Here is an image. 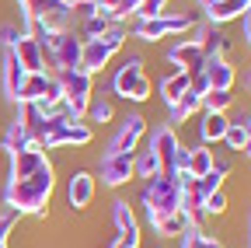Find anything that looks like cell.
I'll return each mask as SVG.
<instances>
[{
	"label": "cell",
	"mask_w": 251,
	"mask_h": 248,
	"mask_svg": "<svg viewBox=\"0 0 251 248\" xmlns=\"http://www.w3.org/2000/svg\"><path fill=\"white\" fill-rule=\"evenodd\" d=\"M39 46H42V53H46V70H49V74L80 67L84 39L74 32V28H59V32H49V39L39 42Z\"/></svg>",
	"instance_id": "obj_4"
},
{
	"label": "cell",
	"mask_w": 251,
	"mask_h": 248,
	"mask_svg": "<svg viewBox=\"0 0 251 248\" xmlns=\"http://www.w3.org/2000/svg\"><path fill=\"white\" fill-rule=\"evenodd\" d=\"M140 203H143V213H147V224L157 227L164 217L181 210V185H178V178H171V175L150 178L143 196H140Z\"/></svg>",
	"instance_id": "obj_3"
},
{
	"label": "cell",
	"mask_w": 251,
	"mask_h": 248,
	"mask_svg": "<svg viewBox=\"0 0 251 248\" xmlns=\"http://www.w3.org/2000/svg\"><path fill=\"white\" fill-rule=\"evenodd\" d=\"M248 248H251V224H248Z\"/></svg>",
	"instance_id": "obj_43"
},
{
	"label": "cell",
	"mask_w": 251,
	"mask_h": 248,
	"mask_svg": "<svg viewBox=\"0 0 251 248\" xmlns=\"http://www.w3.org/2000/svg\"><path fill=\"white\" fill-rule=\"evenodd\" d=\"M213 165H216V154H213V147H209V143L188 147V165H185L188 178H202V175H209V171H213Z\"/></svg>",
	"instance_id": "obj_25"
},
{
	"label": "cell",
	"mask_w": 251,
	"mask_h": 248,
	"mask_svg": "<svg viewBox=\"0 0 251 248\" xmlns=\"http://www.w3.org/2000/svg\"><path fill=\"white\" fill-rule=\"evenodd\" d=\"M11 53L18 56V63H21L28 74H49V70H46V53H42V46L31 39V35H21V39L11 46Z\"/></svg>",
	"instance_id": "obj_18"
},
{
	"label": "cell",
	"mask_w": 251,
	"mask_h": 248,
	"mask_svg": "<svg viewBox=\"0 0 251 248\" xmlns=\"http://www.w3.org/2000/svg\"><path fill=\"white\" fill-rule=\"evenodd\" d=\"M234 105V95L230 91H202V112H227Z\"/></svg>",
	"instance_id": "obj_30"
},
{
	"label": "cell",
	"mask_w": 251,
	"mask_h": 248,
	"mask_svg": "<svg viewBox=\"0 0 251 248\" xmlns=\"http://www.w3.org/2000/svg\"><path fill=\"white\" fill-rule=\"evenodd\" d=\"M94 140V126L87 119H74L63 102L56 105V112L49 115V126L42 137V150H59V147H87Z\"/></svg>",
	"instance_id": "obj_2"
},
{
	"label": "cell",
	"mask_w": 251,
	"mask_h": 248,
	"mask_svg": "<svg viewBox=\"0 0 251 248\" xmlns=\"http://www.w3.org/2000/svg\"><path fill=\"white\" fill-rule=\"evenodd\" d=\"M196 112H202V91L192 84V87H188L185 95L171 105V122H168V126H181V122H188Z\"/></svg>",
	"instance_id": "obj_20"
},
{
	"label": "cell",
	"mask_w": 251,
	"mask_h": 248,
	"mask_svg": "<svg viewBox=\"0 0 251 248\" xmlns=\"http://www.w3.org/2000/svg\"><path fill=\"white\" fill-rule=\"evenodd\" d=\"M224 143H227L230 150H241V147L248 143V133H244V126H241V122H230V126H227V133H224Z\"/></svg>",
	"instance_id": "obj_35"
},
{
	"label": "cell",
	"mask_w": 251,
	"mask_h": 248,
	"mask_svg": "<svg viewBox=\"0 0 251 248\" xmlns=\"http://www.w3.org/2000/svg\"><path fill=\"white\" fill-rule=\"evenodd\" d=\"M115 25V18L112 14H105V11H98L94 18H87L84 25H80V39H98V35H105L108 28Z\"/></svg>",
	"instance_id": "obj_29"
},
{
	"label": "cell",
	"mask_w": 251,
	"mask_h": 248,
	"mask_svg": "<svg viewBox=\"0 0 251 248\" xmlns=\"http://www.w3.org/2000/svg\"><path fill=\"white\" fill-rule=\"evenodd\" d=\"M21 35H25V28H18V25H0V42H4V49H11Z\"/></svg>",
	"instance_id": "obj_37"
},
{
	"label": "cell",
	"mask_w": 251,
	"mask_h": 248,
	"mask_svg": "<svg viewBox=\"0 0 251 248\" xmlns=\"http://www.w3.org/2000/svg\"><path fill=\"white\" fill-rule=\"evenodd\" d=\"M52 77L59 81V91H63V109H67L74 119H84L87 102H91V95H94V77H91L87 70H80V67L59 70V74H52Z\"/></svg>",
	"instance_id": "obj_7"
},
{
	"label": "cell",
	"mask_w": 251,
	"mask_h": 248,
	"mask_svg": "<svg viewBox=\"0 0 251 248\" xmlns=\"http://www.w3.org/2000/svg\"><path fill=\"white\" fill-rule=\"evenodd\" d=\"M126 46V21H115L105 35L98 39H84V53H80V70H87L91 77L94 74H101L108 63H112V56Z\"/></svg>",
	"instance_id": "obj_5"
},
{
	"label": "cell",
	"mask_w": 251,
	"mask_h": 248,
	"mask_svg": "<svg viewBox=\"0 0 251 248\" xmlns=\"http://www.w3.org/2000/svg\"><path fill=\"white\" fill-rule=\"evenodd\" d=\"M248 4H251V0H216V4L202 7V14H206L209 25H227V21L241 18L248 11Z\"/></svg>",
	"instance_id": "obj_21"
},
{
	"label": "cell",
	"mask_w": 251,
	"mask_h": 248,
	"mask_svg": "<svg viewBox=\"0 0 251 248\" xmlns=\"http://www.w3.org/2000/svg\"><path fill=\"white\" fill-rule=\"evenodd\" d=\"M98 178L108 189H119L133 178V154H101V165H98Z\"/></svg>",
	"instance_id": "obj_14"
},
{
	"label": "cell",
	"mask_w": 251,
	"mask_h": 248,
	"mask_svg": "<svg viewBox=\"0 0 251 248\" xmlns=\"http://www.w3.org/2000/svg\"><path fill=\"white\" fill-rule=\"evenodd\" d=\"M178 248H224L216 238H209L202 227H188L185 234H181V245Z\"/></svg>",
	"instance_id": "obj_31"
},
{
	"label": "cell",
	"mask_w": 251,
	"mask_h": 248,
	"mask_svg": "<svg viewBox=\"0 0 251 248\" xmlns=\"http://www.w3.org/2000/svg\"><path fill=\"white\" fill-rule=\"evenodd\" d=\"M52 189H56V171H52V161L46 168H39L35 175L28 178H7L4 185V206L14 210L18 217H42L49 210V199H52Z\"/></svg>",
	"instance_id": "obj_1"
},
{
	"label": "cell",
	"mask_w": 251,
	"mask_h": 248,
	"mask_svg": "<svg viewBox=\"0 0 251 248\" xmlns=\"http://www.w3.org/2000/svg\"><path fill=\"white\" fill-rule=\"evenodd\" d=\"M147 133H150V130H147V119H143L140 112H129V115L119 122V130L112 133L105 154H136Z\"/></svg>",
	"instance_id": "obj_10"
},
{
	"label": "cell",
	"mask_w": 251,
	"mask_h": 248,
	"mask_svg": "<svg viewBox=\"0 0 251 248\" xmlns=\"http://www.w3.org/2000/svg\"><path fill=\"white\" fill-rule=\"evenodd\" d=\"M0 130H4V122H0Z\"/></svg>",
	"instance_id": "obj_46"
},
{
	"label": "cell",
	"mask_w": 251,
	"mask_h": 248,
	"mask_svg": "<svg viewBox=\"0 0 251 248\" xmlns=\"http://www.w3.org/2000/svg\"><path fill=\"white\" fill-rule=\"evenodd\" d=\"M234 81H237V70L230 67L227 56H206L202 70L192 77V84H196L199 91H209V87H213V91H230Z\"/></svg>",
	"instance_id": "obj_11"
},
{
	"label": "cell",
	"mask_w": 251,
	"mask_h": 248,
	"mask_svg": "<svg viewBox=\"0 0 251 248\" xmlns=\"http://www.w3.org/2000/svg\"><path fill=\"white\" fill-rule=\"evenodd\" d=\"M209 4H216V0H199V7H209Z\"/></svg>",
	"instance_id": "obj_42"
},
{
	"label": "cell",
	"mask_w": 251,
	"mask_h": 248,
	"mask_svg": "<svg viewBox=\"0 0 251 248\" xmlns=\"http://www.w3.org/2000/svg\"><path fill=\"white\" fill-rule=\"evenodd\" d=\"M14 224H18V213L14 210H0V248H11V231H14Z\"/></svg>",
	"instance_id": "obj_32"
},
{
	"label": "cell",
	"mask_w": 251,
	"mask_h": 248,
	"mask_svg": "<svg viewBox=\"0 0 251 248\" xmlns=\"http://www.w3.org/2000/svg\"><path fill=\"white\" fill-rule=\"evenodd\" d=\"M25 67L18 63V56L11 53V49H4V56H0V87H4V98L11 102V105H18V91H21V84H25Z\"/></svg>",
	"instance_id": "obj_15"
},
{
	"label": "cell",
	"mask_w": 251,
	"mask_h": 248,
	"mask_svg": "<svg viewBox=\"0 0 251 248\" xmlns=\"http://www.w3.org/2000/svg\"><path fill=\"white\" fill-rule=\"evenodd\" d=\"M202 210H206V217H220V213H227V193H224V189L209 193V196H206V203H202Z\"/></svg>",
	"instance_id": "obj_33"
},
{
	"label": "cell",
	"mask_w": 251,
	"mask_h": 248,
	"mask_svg": "<svg viewBox=\"0 0 251 248\" xmlns=\"http://www.w3.org/2000/svg\"><path fill=\"white\" fill-rule=\"evenodd\" d=\"M112 220H115V227H119V241L140 248V217L133 213V206L126 203V199H115V203H112Z\"/></svg>",
	"instance_id": "obj_17"
},
{
	"label": "cell",
	"mask_w": 251,
	"mask_h": 248,
	"mask_svg": "<svg viewBox=\"0 0 251 248\" xmlns=\"http://www.w3.org/2000/svg\"><path fill=\"white\" fill-rule=\"evenodd\" d=\"M21 4V18L25 25L28 21H39L46 28H52V32H59V28H70L74 21V11H70V0H18Z\"/></svg>",
	"instance_id": "obj_9"
},
{
	"label": "cell",
	"mask_w": 251,
	"mask_h": 248,
	"mask_svg": "<svg viewBox=\"0 0 251 248\" xmlns=\"http://www.w3.org/2000/svg\"><path fill=\"white\" fill-rule=\"evenodd\" d=\"M227 126H230V119H227V112H202V122H199V137H202V143H224V133H227Z\"/></svg>",
	"instance_id": "obj_24"
},
{
	"label": "cell",
	"mask_w": 251,
	"mask_h": 248,
	"mask_svg": "<svg viewBox=\"0 0 251 248\" xmlns=\"http://www.w3.org/2000/svg\"><path fill=\"white\" fill-rule=\"evenodd\" d=\"M196 35H199V46L206 56H224L227 53V35L220 32L216 25H206V28H196Z\"/></svg>",
	"instance_id": "obj_26"
},
{
	"label": "cell",
	"mask_w": 251,
	"mask_h": 248,
	"mask_svg": "<svg viewBox=\"0 0 251 248\" xmlns=\"http://www.w3.org/2000/svg\"><path fill=\"white\" fill-rule=\"evenodd\" d=\"M70 11H74V21H80V25H84L87 18H94L101 7L94 4V0H70Z\"/></svg>",
	"instance_id": "obj_34"
},
{
	"label": "cell",
	"mask_w": 251,
	"mask_h": 248,
	"mask_svg": "<svg viewBox=\"0 0 251 248\" xmlns=\"http://www.w3.org/2000/svg\"><path fill=\"white\" fill-rule=\"evenodd\" d=\"M248 87H251V74H248Z\"/></svg>",
	"instance_id": "obj_44"
},
{
	"label": "cell",
	"mask_w": 251,
	"mask_h": 248,
	"mask_svg": "<svg viewBox=\"0 0 251 248\" xmlns=\"http://www.w3.org/2000/svg\"><path fill=\"white\" fill-rule=\"evenodd\" d=\"M168 4H171V0H143L140 11H136V18H157V14L168 11Z\"/></svg>",
	"instance_id": "obj_36"
},
{
	"label": "cell",
	"mask_w": 251,
	"mask_h": 248,
	"mask_svg": "<svg viewBox=\"0 0 251 248\" xmlns=\"http://www.w3.org/2000/svg\"><path fill=\"white\" fill-rule=\"evenodd\" d=\"M196 28V18L192 14H175V11H164L157 18H136L133 25V35L143 39V42H161L168 35H185Z\"/></svg>",
	"instance_id": "obj_8"
},
{
	"label": "cell",
	"mask_w": 251,
	"mask_h": 248,
	"mask_svg": "<svg viewBox=\"0 0 251 248\" xmlns=\"http://www.w3.org/2000/svg\"><path fill=\"white\" fill-rule=\"evenodd\" d=\"M94 199V175L91 171H74L67 178V203L74 210H87Z\"/></svg>",
	"instance_id": "obj_19"
},
{
	"label": "cell",
	"mask_w": 251,
	"mask_h": 248,
	"mask_svg": "<svg viewBox=\"0 0 251 248\" xmlns=\"http://www.w3.org/2000/svg\"><path fill=\"white\" fill-rule=\"evenodd\" d=\"M161 175V161H157V154L147 147V150H136L133 154V178H143V182H150V178H157Z\"/></svg>",
	"instance_id": "obj_27"
},
{
	"label": "cell",
	"mask_w": 251,
	"mask_h": 248,
	"mask_svg": "<svg viewBox=\"0 0 251 248\" xmlns=\"http://www.w3.org/2000/svg\"><path fill=\"white\" fill-rule=\"evenodd\" d=\"M25 147H39V143L28 137V130L21 126L18 119H11L7 126L0 130V150H4V154H14V150H25Z\"/></svg>",
	"instance_id": "obj_23"
},
{
	"label": "cell",
	"mask_w": 251,
	"mask_h": 248,
	"mask_svg": "<svg viewBox=\"0 0 251 248\" xmlns=\"http://www.w3.org/2000/svg\"><path fill=\"white\" fill-rule=\"evenodd\" d=\"M7 161H11V175H7V178H28V175H35L39 168L49 165V158H46V150H42V147L14 150V154H7Z\"/></svg>",
	"instance_id": "obj_16"
},
{
	"label": "cell",
	"mask_w": 251,
	"mask_h": 248,
	"mask_svg": "<svg viewBox=\"0 0 251 248\" xmlns=\"http://www.w3.org/2000/svg\"><path fill=\"white\" fill-rule=\"evenodd\" d=\"M168 63L196 77V74L202 70V63H206V53H202L199 39H181V42H175V46L168 49Z\"/></svg>",
	"instance_id": "obj_13"
},
{
	"label": "cell",
	"mask_w": 251,
	"mask_h": 248,
	"mask_svg": "<svg viewBox=\"0 0 251 248\" xmlns=\"http://www.w3.org/2000/svg\"><path fill=\"white\" fill-rule=\"evenodd\" d=\"M94 4H98V7H101V11H105V14H112V7H115V4H119V0H94Z\"/></svg>",
	"instance_id": "obj_39"
},
{
	"label": "cell",
	"mask_w": 251,
	"mask_h": 248,
	"mask_svg": "<svg viewBox=\"0 0 251 248\" xmlns=\"http://www.w3.org/2000/svg\"><path fill=\"white\" fill-rule=\"evenodd\" d=\"M112 91L119 98H126V102H136V105H143L150 95H153V81L147 77V70H143V56H129L126 63L119 67V74L112 77Z\"/></svg>",
	"instance_id": "obj_6"
},
{
	"label": "cell",
	"mask_w": 251,
	"mask_h": 248,
	"mask_svg": "<svg viewBox=\"0 0 251 248\" xmlns=\"http://www.w3.org/2000/svg\"><path fill=\"white\" fill-rule=\"evenodd\" d=\"M0 158H4V150H0Z\"/></svg>",
	"instance_id": "obj_45"
},
{
	"label": "cell",
	"mask_w": 251,
	"mask_h": 248,
	"mask_svg": "<svg viewBox=\"0 0 251 248\" xmlns=\"http://www.w3.org/2000/svg\"><path fill=\"white\" fill-rule=\"evenodd\" d=\"M150 150L157 154V161H161V175H171L175 178V158H178V150H181V140L175 133V126H157L150 133Z\"/></svg>",
	"instance_id": "obj_12"
},
{
	"label": "cell",
	"mask_w": 251,
	"mask_h": 248,
	"mask_svg": "<svg viewBox=\"0 0 251 248\" xmlns=\"http://www.w3.org/2000/svg\"><path fill=\"white\" fill-rule=\"evenodd\" d=\"M112 115H115V105H112V98L108 95H91V102H87V112H84V119L91 122H112Z\"/></svg>",
	"instance_id": "obj_28"
},
{
	"label": "cell",
	"mask_w": 251,
	"mask_h": 248,
	"mask_svg": "<svg viewBox=\"0 0 251 248\" xmlns=\"http://www.w3.org/2000/svg\"><path fill=\"white\" fill-rule=\"evenodd\" d=\"M192 87V74H185V70H178V67H171L168 74H164V81H161V98L168 102V109L185 95V91Z\"/></svg>",
	"instance_id": "obj_22"
},
{
	"label": "cell",
	"mask_w": 251,
	"mask_h": 248,
	"mask_svg": "<svg viewBox=\"0 0 251 248\" xmlns=\"http://www.w3.org/2000/svg\"><path fill=\"white\" fill-rule=\"evenodd\" d=\"M241 32H244V42L251 46V4H248V11L241 14Z\"/></svg>",
	"instance_id": "obj_38"
},
{
	"label": "cell",
	"mask_w": 251,
	"mask_h": 248,
	"mask_svg": "<svg viewBox=\"0 0 251 248\" xmlns=\"http://www.w3.org/2000/svg\"><path fill=\"white\" fill-rule=\"evenodd\" d=\"M241 154H244V158H251V137H248V143L241 147Z\"/></svg>",
	"instance_id": "obj_40"
},
{
	"label": "cell",
	"mask_w": 251,
	"mask_h": 248,
	"mask_svg": "<svg viewBox=\"0 0 251 248\" xmlns=\"http://www.w3.org/2000/svg\"><path fill=\"white\" fill-rule=\"evenodd\" d=\"M112 248H136V245H126V241H115Z\"/></svg>",
	"instance_id": "obj_41"
}]
</instances>
